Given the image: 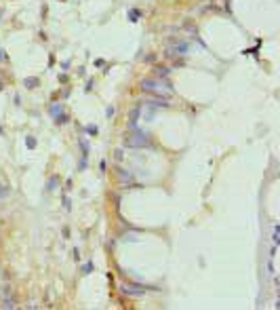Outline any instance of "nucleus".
<instances>
[{
	"mask_svg": "<svg viewBox=\"0 0 280 310\" xmlns=\"http://www.w3.org/2000/svg\"><path fill=\"white\" fill-rule=\"evenodd\" d=\"M36 83H38L36 78H30V80H25V87H36Z\"/></svg>",
	"mask_w": 280,
	"mask_h": 310,
	"instance_id": "39448f33",
	"label": "nucleus"
},
{
	"mask_svg": "<svg viewBox=\"0 0 280 310\" xmlns=\"http://www.w3.org/2000/svg\"><path fill=\"white\" fill-rule=\"evenodd\" d=\"M139 114H141V106L133 108V112H131V120H128V125H131V127H137V120H139Z\"/></svg>",
	"mask_w": 280,
	"mask_h": 310,
	"instance_id": "7ed1b4c3",
	"label": "nucleus"
},
{
	"mask_svg": "<svg viewBox=\"0 0 280 310\" xmlns=\"http://www.w3.org/2000/svg\"><path fill=\"white\" fill-rule=\"evenodd\" d=\"M9 194V188H4V186H0V196H6Z\"/></svg>",
	"mask_w": 280,
	"mask_h": 310,
	"instance_id": "423d86ee",
	"label": "nucleus"
},
{
	"mask_svg": "<svg viewBox=\"0 0 280 310\" xmlns=\"http://www.w3.org/2000/svg\"><path fill=\"white\" fill-rule=\"evenodd\" d=\"M86 131H89V133H95V135H97V127H86Z\"/></svg>",
	"mask_w": 280,
	"mask_h": 310,
	"instance_id": "1a4fd4ad",
	"label": "nucleus"
},
{
	"mask_svg": "<svg viewBox=\"0 0 280 310\" xmlns=\"http://www.w3.org/2000/svg\"><path fill=\"white\" fill-rule=\"evenodd\" d=\"M186 49H187V45L183 42V40H175L173 47L169 49V51H171V53H186Z\"/></svg>",
	"mask_w": 280,
	"mask_h": 310,
	"instance_id": "f03ea898",
	"label": "nucleus"
},
{
	"mask_svg": "<svg viewBox=\"0 0 280 310\" xmlns=\"http://www.w3.org/2000/svg\"><path fill=\"white\" fill-rule=\"evenodd\" d=\"M91 268H93V266H91V264H86V266H84V268H82V272H84V274H86V272H91Z\"/></svg>",
	"mask_w": 280,
	"mask_h": 310,
	"instance_id": "6e6552de",
	"label": "nucleus"
},
{
	"mask_svg": "<svg viewBox=\"0 0 280 310\" xmlns=\"http://www.w3.org/2000/svg\"><path fill=\"white\" fill-rule=\"evenodd\" d=\"M124 291H127V293H131V295H141L145 289H143V287H139V285H127V287H124Z\"/></svg>",
	"mask_w": 280,
	"mask_h": 310,
	"instance_id": "20e7f679",
	"label": "nucleus"
},
{
	"mask_svg": "<svg viewBox=\"0 0 280 310\" xmlns=\"http://www.w3.org/2000/svg\"><path fill=\"white\" fill-rule=\"evenodd\" d=\"M141 89L145 91V93H156L158 97H169L171 95V84L166 83V80H160V78H148V80H143L141 83Z\"/></svg>",
	"mask_w": 280,
	"mask_h": 310,
	"instance_id": "f257e3e1",
	"label": "nucleus"
},
{
	"mask_svg": "<svg viewBox=\"0 0 280 310\" xmlns=\"http://www.w3.org/2000/svg\"><path fill=\"white\" fill-rule=\"evenodd\" d=\"M27 146H30V148H34V146H36V139H34V137H27Z\"/></svg>",
	"mask_w": 280,
	"mask_h": 310,
	"instance_id": "0eeeda50",
	"label": "nucleus"
}]
</instances>
